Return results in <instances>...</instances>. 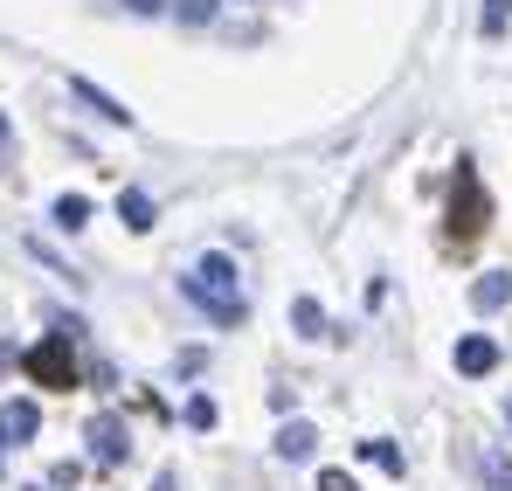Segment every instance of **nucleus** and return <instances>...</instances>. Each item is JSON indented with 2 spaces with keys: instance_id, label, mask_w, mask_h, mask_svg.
<instances>
[{
  "instance_id": "obj_1",
  "label": "nucleus",
  "mask_w": 512,
  "mask_h": 491,
  "mask_svg": "<svg viewBox=\"0 0 512 491\" xmlns=\"http://www.w3.org/2000/svg\"><path fill=\"white\" fill-rule=\"evenodd\" d=\"M187 298L208 312V319H222V326H243V277H236V263L215 249V256H201L194 270H187Z\"/></svg>"
},
{
  "instance_id": "obj_2",
  "label": "nucleus",
  "mask_w": 512,
  "mask_h": 491,
  "mask_svg": "<svg viewBox=\"0 0 512 491\" xmlns=\"http://www.w3.org/2000/svg\"><path fill=\"white\" fill-rule=\"evenodd\" d=\"M77 319H56L49 339H35L28 353H21V367H28V381H42V388H56V395H70L77 388Z\"/></svg>"
},
{
  "instance_id": "obj_3",
  "label": "nucleus",
  "mask_w": 512,
  "mask_h": 491,
  "mask_svg": "<svg viewBox=\"0 0 512 491\" xmlns=\"http://www.w3.org/2000/svg\"><path fill=\"white\" fill-rule=\"evenodd\" d=\"M485 222H492V194L478 187V166L457 160V173H450V236L471 243V236H485Z\"/></svg>"
},
{
  "instance_id": "obj_4",
  "label": "nucleus",
  "mask_w": 512,
  "mask_h": 491,
  "mask_svg": "<svg viewBox=\"0 0 512 491\" xmlns=\"http://www.w3.org/2000/svg\"><path fill=\"white\" fill-rule=\"evenodd\" d=\"M125 450H132L125 422H118V415H97V422H90V457H97L104 471H118V464H125Z\"/></svg>"
},
{
  "instance_id": "obj_5",
  "label": "nucleus",
  "mask_w": 512,
  "mask_h": 491,
  "mask_svg": "<svg viewBox=\"0 0 512 491\" xmlns=\"http://www.w3.org/2000/svg\"><path fill=\"white\" fill-rule=\"evenodd\" d=\"M35 429H42V409L35 402H7L0 409V443H35Z\"/></svg>"
},
{
  "instance_id": "obj_6",
  "label": "nucleus",
  "mask_w": 512,
  "mask_h": 491,
  "mask_svg": "<svg viewBox=\"0 0 512 491\" xmlns=\"http://www.w3.org/2000/svg\"><path fill=\"white\" fill-rule=\"evenodd\" d=\"M492 367H499V346L485 332H464L457 339V374H492Z\"/></svg>"
},
{
  "instance_id": "obj_7",
  "label": "nucleus",
  "mask_w": 512,
  "mask_h": 491,
  "mask_svg": "<svg viewBox=\"0 0 512 491\" xmlns=\"http://www.w3.org/2000/svg\"><path fill=\"white\" fill-rule=\"evenodd\" d=\"M312 450H319V429H312V422H284V429H277V457H284V464H305Z\"/></svg>"
},
{
  "instance_id": "obj_8",
  "label": "nucleus",
  "mask_w": 512,
  "mask_h": 491,
  "mask_svg": "<svg viewBox=\"0 0 512 491\" xmlns=\"http://www.w3.org/2000/svg\"><path fill=\"white\" fill-rule=\"evenodd\" d=\"M506 298H512V270H485V277L471 284V305H478V312H499Z\"/></svg>"
},
{
  "instance_id": "obj_9",
  "label": "nucleus",
  "mask_w": 512,
  "mask_h": 491,
  "mask_svg": "<svg viewBox=\"0 0 512 491\" xmlns=\"http://www.w3.org/2000/svg\"><path fill=\"white\" fill-rule=\"evenodd\" d=\"M70 90H77V97H84L90 111H104V118H111V125H132V111H125V104H118V97H111V90H97V83H90V77H70Z\"/></svg>"
},
{
  "instance_id": "obj_10",
  "label": "nucleus",
  "mask_w": 512,
  "mask_h": 491,
  "mask_svg": "<svg viewBox=\"0 0 512 491\" xmlns=\"http://www.w3.org/2000/svg\"><path fill=\"white\" fill-rule=\"evenodd\" d=\"M118 215H125V229H132V236H146V229L160 222V215H153V201H146L139 187H125V194H118Z\"/></svg>"
},
{
  "instance_id": "obj_11",
  "label": "nucleus",
  "mask_w": 512,
  "mask_h": 491,
  "mask_svg": "<svg viewBox=\"0 0 512 491\" xmlns=\"http://www.w3.org/2000/svg\"><path fill=\"white\" fill-rule=\"evenodd\" d=\"M291 326H298V339H319V332H326V312H319V298H298V305H291Z\"/></svg>"
},
{
  "instance_id": "obj_12",
  "label": "nucleus",
  "mask_w": 512,
  "mask_h": 491,
  "mask_svg": "<svg viewBox=\"0 0 512 491\" xmlns=\"http://www.w3.org/2000/svg\"><path fill=\"white\" fill-rule=\"evenodd\" d=\"M84 222H90V201H84V194H63V201H56V229H70V236H77Z\"/></svg>"
},
{
  "instance_id": "obj_13",
  "label": "nucleus",
  "mask_w": 512,
  "mask_h": 491,
  "mask_svg": "<svg viewBox=\"0 0 512 491\" xmlns=\"http://www.w3.org/2000/svg\"><path fill=\"white\" fill-rule=\"evenodd\" d=\"M360 457H367V464H381V471H395V478H402V450H395V443H381V436H367V443H360Z\"/></svg>"
},
{
  "instance_id": "obj_14",
  "label": "nucleus",
  "mask_w": 512,
  "mask_h": 491,
  "mask_svg": "<svg viewBox=\"0 0 512 491\" xmlns=\"http://www.w3.org/2000/svg\"><path fill=\"white\" fill-rule=\"evenodd\" d=\"M215 7H222V0H173V14H180L187 28H201V21H215Z\"/></svg>"
},
{
  "instance_id": "obj_15",
  "label": "nucleus",
  "mask_w": 512,
  "mask_h": 491,
  "mask_svg": "<svg viewBox=\"0 0 512 491\" xmlns=\"http://www.w3.org/2000/svg\"><path fill=\"white\" fill-rule=\"evenodd\" d=\"M485 485H492V491H512V464H506V457H499V450L485 457Z\"/></svg>"
},
{
  "instance_id": "obj_16",
  "label": "nucleus",
  "mask_w": 512,
  "mask_h": 491,
  "mask_svg": "<svg viewBox=\"0 0 512 491\" xmlns=\"http://www.w3.org/2000/svg\"><path fill=\"white\" fill-rule=\"evenodd\" d=\"M512 21V0H485V35H506Z\"/></svg>"
},
{
  "instance_id": "obj_17",
  "label": "nucleus",
  "mask_w": 512,
  "mask_h": 491,
  "mask_svg": "<svg viewBox=\"0 0 512 491\" xmlns=\"http://www.w3.org/2000/svg\"><path fill=\"white\" fill-rule=\"evenodd\" d=\"M187 422H194V429H215V402H208V395H194V402H187Z\"/></svg>"
},
{
  "instance_id": "obj_18",
  "label": "nucleus",
  "mask_w": 512,
  "mask_h": 491,
  "mask_svg": "<svg viewBox=\"0 0 512 491\" xmlns=\"http://www.w3.org/2000/svg\"><path fill=\"white\" fill-rule=\"evenodd\" d=\"M77 478H84V464H56V471H49V485H56V491H70Z\"/></svg>"
},
{
  "instance_id": "obj_19",
  "label": "nucleus",
  "mask_w": 512,
  "mask_h": 491,
  "mask_svg": "<svg viewBox=\"0 0 512 491\" xmlns=\"http://www.w3.org/2000/svg\"><path fill=\"white\" fill-rule=\"evenodd\" d=\"M319 491H353V478L346 471H319Z\"/></svg>"
},
{
  "instance_id": "obj_20",
  "label": "nucleus",
  "mask_w": 512,
  "mask_h": 491,
  "mask_svg": "<svg viewBox=\"0 0 512 491\" xmlns=\"http://www.w3.org/2000/svg\"><path fill=\"white\" fill-rule=\"evenodd\" d=\"M125 7H132V14H160L167 0H125Z\"/></svg>"
},
{
  "instance_id": "obj_21",
  "label": "nucleus",
  "mask_w": 512,
  "mask_h": 491,
  "mask_svg": "<svg viewBox=\"0 0 512 491\" xmlns=\"http://www.w3.org/2000/svg\"><path fill=\"white\" fill-rule=\"evenodd\" d=\"M153 491H180V478H173V471H160V485H153Z\"/></svg>"
},
{
  "instance_id": "obj_22",
  "label": "nucleus",
  "mask_w": 512,
  "mask_h": 491,
  "mask_svg": "<svg viewBox=\"0 0 512 491\" xmlns=\"http://www.w3.org/2000/svg\"><path fill=\"white\" fill-rule=\"evenodd\" d=\"M0 166H7V118H0Z\"/></svg>"
},
{
  "instance_id": "obj_23",
  "label": "nucleus",
  "mask_w": 512,
  "mask_h": 491,
  "mask_svg": "<svg viewBox=\"0 0 512 491\" xmlns=\"http://www.w3.org/2000/svg\"><path fill=\"white\" fill-rule=\"evenodd\" d=\"M506 422H512V395H506Z\"/></svg>"
},
{
  "instance_id": "obj_24",
  "label": "nucleus",
  "mask_w": 512,
  "mask_h": 491,
  "mask_svg": "<svg viewBox=\"0 0 512 491\" xmlns=\"http://www.w3.org/2000/svg\"><path fill=\"white\" fill-rule=\"evenodd\" d=\"M35 491H42V485H35Z\"/></svg>"
}]
</instances>
